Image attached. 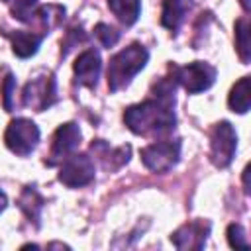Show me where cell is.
Listing matches in <instances>:
<instances>
[{
    "label": "cell",
    "mask_w": 251,
    "mask_h": 251,
    "mask_svg": "<svg viewBox=\"0 0 251 251\" xmlns=\"http://www.w3.org/2000/svg\"><path fill=\"white\" fill-rule=\"evenodd\" d=\"M175 80L161 78L153 86V98L127 106L124 124L135 135H163L175 129Z\"/></svg>",
    "instance_id": "6da1fadb"
},
{
    "label": "cell",
    "mask_w": 251,
    "mask_h": 251,
    "mask_svg": "<svg viewBox=\"0 0 251 251\" xmlns=\"http://www.w3.org/2000/svg\"><path fill=\"white\" fill-rule=\"evenodd\" d=\"M149 53L141 43H131L126 49L118 51L108 63V88L118 92L127 86L131 78L147 65Z\"/></svg>",
    "instance_id": "7a4b0ae2"
},
{
    "label": "cell",
    "mask_w": 251,
    "mask_h": 251,
    "mask_svg": "<svg viewBox=\"0 0 251 251\" xmlns=\"http://www.w3.org/2000/svg\"><path fill=\"white\" fill-rule=\"evenodd\" d=\"M4 143L18 157H27L39 143V127L27 118H16L4 131Z\"/></svg>",
    "instance_id": "3957f363"
},
{
    "label": "cell",
    "mask_w": 251,
    "mask_h": 251,
    "mask_svg": "<svg viewBox=\"0 0 251 251\" xmlns=\"http://www.w3.org/2000/svg\"><path fill=\"white\" fill-rule=\"evenodd\" d=\"M171 71H173V80L190 94L208 90L216 80V69L204 61H194L184 67H171Z\"/></svg>",
    "instance_id": "277c9868"
},
{
    "label": "cell",
    "mask_w": 251,
    "mask_h": 251,
    "mask_svg": "<svg viewBox=\"0 0 251 251\" xmlns=\"http://www.w3.org/2000/svg\"><path fill=\"white\" fill-rule=\"evenodd\" d=\"M57 100V82L53 73H43L33 76L22 92V102L25 108H31L35 112H43L51 108Z\"/></svg>",
    "instance_id": "5b68a950"
},
{
    "label": "cell",
    "mask_w": 251,
    "mask_h": 251,
    "mask_svg": "<svg viewBox=\"0 0 251 251\" xmlns=\"http://www.w3.org/2000/svg\"><path fill=\"white\" fill-rule=\"evenodd\" d=\"M237 149V133L229 122H218L214 124L210 131V161L224 169L231 163Z\"/></svg>",
    "instance_id": "8992f818"
},
{
    "label": "cell",
    "mask_w": 251,
    "mask_h": 251,
    "mask_svg": "<svg viewBox=\"0 0 251 251\" xmlns=\"http://www.w3.org/2000/svg\"><path fill=\"white\" fill-rule=\"evenodd\" d=\"M141 161L143 165L153 173H169L178 157H180V141L178 139H167V141H153L141 149Z\"/></svg>",
    "instance_id": "52a82bcc"
},
{
    "label": "cell",
    "mask_w": 251,
    "mask_h": 251,
    "mask_svg": "<svg viewBox=\"0 0 251 251\" xmlns=\"http://www.w3.org/2000/svg\"><path fill=\"white\" fill-rule=\"evenodd\" d=\"M59 180L69 188H80L94 180V161L84 153H71L61 161Z\"/></svg>",
    "instance_id": "ba28073f"
},
{
    "label": "cell",
    "mask_w": 251,
    "mask_h": 251,
    "mask_svg": "<svg viewBox=\"0 0 251 251\" xmlns=\"http://www.w3.org/2000/svg\"><path fill=\"white\" fill-rule=\"evenodd\" d=\"M80 127L75 124V122H67V124H61L53 135V141H51V151H49V159H45V163L49 167L61 163L65 157H69L71 153H75V149L78 147L80 143Z\"/></svg>",
    "instance_id": "9c48e42d"
},
{
    "label": "cell",
    "mask_w": 251,
    "mask_h": 251,
    "mask_svg": "<svg viewBox=\"0 0 251 251\" xmlns=\"http://www.w3.org/2000/svg\"><path fill=\"white\" fill-rule=\"evenodd\" d=\"M212 224L208 220H194L171 233V243L176 249H202L210 235Z\"/></svg>",
    "instance_id": "30bf717a"
},
{
    "label": "cell",
    "mask_w": 251,
    "mask_h": 251,
    "mask_svg": "<svg viewBox=\"0 0 251 251\" xmlns=\"http://www.w3.org/2000/svg\"><path fill=\"white\" fill-rule=\"evenodd\" d=\"M100 69H102V61H100V53L96 49L82 51L76 57L75 65H73L76 82L80 86H86V88H96V82H98V76H100Z\"/></svg>",
    "instance_id": "8fae6325"
},
{
    "label": "cell",
    "mask_w": 251,
    "mask_h": 251,
    "mask_svg": "<svg viewBox=\"0 0 251 251\" xmlns=\"http://www.w3.org/2000/svg\"><path fill=\"white\" fill-rule=\"evenodd\" d=\"M90 151H94V155L100 157V161H102V165L106 169H118V167H122V165H126L129 161L131 147L129 145H122V147L110 149L102 139H96V141H92Z\"/></svg>",
    "instance_id": "7c38bea8"
},
{
    "label": "cell",
    "mask_w": 251,
    "mask_h": 251,
    "mask_svg": "<svg viewBox=\"0 0 251 251\" xmlns=\"http://www.w3.org/2000/svg\"><path fill=\"white\" fill-rule=\"evenodd\" d=\"M190 8H192V0H163L161 25L171 31H176Z\"/></svg>",
    "instance_id": "4fadbf2b"
},
{
    "label": "cell",
    "mask_w": 251,
    "mask_h": 251,
    "mask_svg": "<svg viewBox=\"0 0 251 251\" xmlns=\"http://www.w3.org/2000/svg\"><path fill=\"white\" fill-rule=\"evenodd\" d=\"M41 39H43V35H41V33H35V31L18 29V31L10 33L12 51H14V55H18L20 59H27V57L35 55L37 49H39V45H41Z\"/></svg>",
    "instance_id": "5bb4252c"
},
{
    "label": "cell",
    "mask_w": 251,
    "mask_h": 251,
    "mask_svg": "<svg viewBox=\"0 0 251 251\" xmlns=\"http://www.w3.org/2000/svg\"><path fill=\"white\" fill-rule=\"evenodd\" d=\"M63 20H65V8L59 4H47V6H37L31 22H37L41 27V35H45V33H49V29L57 27Z\"/></svg>",
    "instance_id": "9a60e30c"
},
{
    "label": "cell",
    "mask_w": 251,
    "mask_h": 251,
    "mask_svg": "<svg viewBox=\"0 0 251 251\" xmlns=\"http://www.w3.org/2000/svg\"><path fill=\"white\" fill-rule=\"evenodd\" d=\"M108 8L124 25H133L141 14V0H108Z\"/></svg>",
    "instance_id": "2e32d148"
},
{
    "label": "cell",
    "mask_w": 251,
    "mask_h": 251,
    "mask_svg": "<svg viewBox=\"0 0 251 251\" xmlns=\"http://www.w3.org/2000/svg\"><path fill=\"white\" fill-rule=\"evenodd\" d=\"M249 102H251V96H249V76H241L231 86L229 96H227V104H229L231 112L245 114L249 110Z\"/></svg>",
    "instance_id": "e0dca14e"
},
{
    "label": "cell",
    "mask_w": 251,
    "mask_h": 251,
    "mask_svg": "<svg viewBox=\"0 0 251 251\" xmlns=\"http://www.w3.org/2000/svg\"><path fill=\"white\" fill-rule=\"evenodd\" d=\"M20 208L22 212L29 218V222H33L35 226H39V214L43 208V198L39 196V192L33 186H25L20 194Z\"/></svg>",
    "instance_id": "ac0fdd59"
},
{
    "label": "cell",
    "mask_w": 251,
    "mask_h": 251,
    "mask_svg": "<svg viewBox=\"0 0 251 251\" xmlns=\"http://www.w3.org/2000/svg\"><path fill=\"white\" fill-rule=\"evenodd\" d=\"M235 49L239 59L247 65L249 57H251V45H249V20L247 18H239L235 22Z\"/></svg>",
    "instance_id": "d6986e66"
},
{
    "label": "cell",
    "mask_w": 251,
    "mask_h": 251,
    "mask_svg": "<svg viewBox=\"0 0 251 251\" xmlns=\"http://www.w3.org/2000/svg\"><path fill=\"white\" fill-rule=\"evenodd\" d=\"M10 12L20 22H31L37 10V0H8Z\"/></svg>",
    "instance_id": "ffe728a7"
},
{
    "label": "cell",
    "mask_w": 251,
    "mask_h": 251,
    "mask_svg": "<svg viewBox=\"0 0 251 251\" xmlns=\"http://www.w3.org/2000/svg\"><path fill=\"white\" fill-rule=\"evenodd\" d=\"M94 35L98 37V41L104 45V47H114L116 43H118V39H120V31L116 29V27H112L110 24H104V22H100V24H96V27H94Z\"/></svg>",
    "instance_id": "44dd1931"
},
{
    "label": "cell",
    "mask_w": 251,
    "mask_h": 251,
    "mask_svg": "<svg viewBox=\"0 0 251 251\" xmlns=\"http://www.w3.org/2000/svg\"><path fill=\"white\" fill-rule=\"evenodd\" d=\"M227 241H229V247H241V249H247V247H249L245 229H243L239 224L227 226Z\"/></svg>",
    "instance_id": "7402d4cb"
},
{
    "label": "cell",
    "mask_w": 251,
    "mask_h": 251,
    "mask_svg": "<svg viewBox=\"0 0 251 251\" xmlns=\"http://www.w3.org/2000/svg\"><path fill=\"white\" fill-rule=\"evenodd\" d=\"M14 86H16V80L12 75L6 76L4 80V108L10 112L12 110V92H14Z\"/></svg>",
    "instance_id": "603a6c76"
},
{
    "label": "cell",
    "mask_w": 251,
    "mask_h": 251,
    "mask_svg": "<svg viewBox=\"0 0 251 251\" xmlns=\"http://www.w3.org/2000/svg\"><path fill=\"white\" fill-rule=\"evenodd\" d=\"M6 204H8V198H6V194L0 190V212L6 208Z\"/></svg>",
    "instance_id": "cb8c5ba5"
},
{
    "label": "cell",
    "mask_w": 251,
    "mask_h": 251,
    "mask_svg": "<svg viewBox=\"0 0 251 251\" xmlns=\"http://www.w3.org/2000/svg\"><path fill=\"white\" fill-rule=\"evenodd\" d=\"M239 2H241L243 10H245V12H249V0H239Z\"/></svg>",
    "instance_id": "d4e9b609"
},
{
    "label": "cell",
    "mask_w": 251,
    "mask_h": 251,
    "mask_svg": "<svg viewBox=\"0 0 251 251\" xmlns=\"http://www.w3.org/2000/svg\"><path fill=\"white\" fill-rule=\"evenodd\" d=\"M4 2H8V0H4Z\"/></svg>",
    "instance_id": "484cf974"
}]
</instances>
